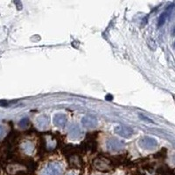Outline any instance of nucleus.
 Here are the masks:
<instances>
[{"instance_id": "1", "label": "nucleus", "mask_w": 175, "mask_h": 175, "mask_svg": "<svg viewBox=\"0 0 175 175\" xmlns=\"http://www.w3.org/2000/svg\"><path fill=\"white\" fill-rule=\"evenodd\" d=\"M61 165L59 162H50L42 171L41 175H61Z\"/></svg>"}, {"instance_id": "2", "label": "nucleus", "mask_w": 175, "mask_h": 175, "mask_svg": "<svg viewBox=\"0 0 175 175\" xmlns=\"http://www.w3.org/2000/svg\"><path fill=\"white\" fill-rule=\"evenodd\" d=\"M139 145L145 150H153L158 146V142L151 137H143L139 140Z\"/></svg>"}, {"instance_id": "3", "label": "nucleus", "mask_w": 175, "mask_h": 175, "mask_svg": "<svg viewBox=\"0 0 175 175\" xmlns=\"http://www.w3.org/2000/svg\"><path fill=\"white\" fill-rule=\"evenodd\" d=\"M106 146L110 151H121L124 146V143L117 138H110L106 143Z\"/></svg>"}, {"instance_id": "4", "label": "nucleus", "mask_w": 175, "mask_h": 175, "mask_svg": "<svg viewBox=\"0 0 175 175\" xmlns=\"http://www.w3.org/2000/svg\"><path fill=\"white\" fill-rule=\"evenodd\" d=\"M94 166L100 171H106L111 169V164H110V161L107 160L105 159H96L94 162Z\"/></svg>"}, {"instance_id": "5", "label": "nucleus", "mask_w": 175, "mask_h": 175, "mask_svg": "<svg viewBox=\"0 0 175 175\" xmlns=\"http://www.w3.org/2000/svg\"><path fill=\"white\" fill-rule=\"evenodd\" d=\"M114 131L123 137H130L133 135V130L131 127L123 126V125L117 126L114 129Z\"/></svg>"}, {"instance_id": "6", "label": "nucleus", "mask_w": 175, "mask_h": 175, "mask_svg": "<svg viewBox=\"0 0 175 175\" xmlns=\"http://www.w3.org/2000/svg\"><path fill=\"white\" fill-rule=\"evenodd\" d=\"M53 122H54V124L55 126L63 128L67 124L68 118H67V116L63 113H57V114L54 115Z\"/></svg>"}, {"instance_id": "7", "label": "nucleus", "mask_w": 175, "mask_h": 175, "mask_svg": "<svg viewBox=\"0 0 175 175\" xmlns=\"http://www.w3.org/2000/svg\"><path fill=\"white\" fill-rule=\"evenodd\" d=\"M82 124L86 128H93L98 124L97 119L91 116H86L82 119Z\"/></svg>"}, {"instance_id": "8", "label": "nucleus", "mask_w": 175, "mask_h": 175, "mask_svg": "<svg viewBox=\"0 0 175 175\" xmlns=\"http://www.w3.org/2000/svg\"><path fill=\"white\" fill-rule=\"evenodd\" d=\"M68 134L71 138H74V139H77V138H80L82 135H83V131L81 130V128L76 125V124H73L71 125L69 130H68Z\"/></svg>"}, {"instance_id": "9", "label": "nucleus", "mask_w": 175, "mask_h": 175, "mask_svg": "<svg viewBox=\"0 0 175 175\" xmlns=\"http://www.w3.org/2000/svg\"><path fill=\"white\" fill-rule=\"evenodd\" d=\"M36 124L39 128H42L45 129L48 126L49 124V118L46 115H41L39 116L37 119H36Z\"/></svg>"}, {"instance_id": "10", "label": "nucleus", "mask_w": 175, "mask_h": 175, "mask_svg": "<svg viewBox=\"0 0 175 175\" xmlns=\"http://www.w3.org/2000/svg\"><path fill=\"white\" fill-rule=\"evenodd\" d=\"M167 16H168V13H167V12H163V13L159 16V20H158V26H159V27H160V26H162L163 25L165 24V20L167 19Z\"/></svg>"}, {"instance_id": "11", "label": "nucleus", "mask_w": 175, "mask_h": 175, "mask_svg": "<svg viewBox=\"0 0 175 175\" xmlns=\"http://www.w3.org/2000/svg\"><path fill=\"white\" fill-rule=\"evenodd\" d=\"M24 150L25 152H32L33 150H34V146H32L30 143H26V144L25 145Z\"/></svg>"}, {"instance_id": "12", "label": "nucleus", "mask_w": 175, "mask_h": 175, "mask_svg": "<svg viewBox=\"0 0 175 175\" xmlns=\"http://www.w3.org/2000/svg\"><path fill=\"white\" fill-rule=\"evenodd\" d=\"M28 123H29V122H28V120L26 119V118H25V119H23L22 121L20 122V126H27L28 125Z\"/></svg>"}, {"instance_id": "13", "label": "nucleus", "mask_w": 175, "mask_h": 175, "mask_svg": "<svg viewBox=\"0 0 175 175\" xmlns=\"http://www.w3.org/2000/svg\"><path fill=\"white\" fill-rule=\"evenodd\" d=\"M172 35H173V36H175V26L173 28V30H172Z\"/></svg>"}, {"instance_id": "14", "label": "nucleus", "mask_w": 175, "mask_h": 175, "mask_svg": "<svg viewBox=\"0 0 175 175\" xmlns=\"http://www.w3.org/2000/svg\"><path fill=\"white\" fill-rule=\"evenodd\" d=\"M67 175H77L76 173H68Z\"/></svg>"}, {"instance_id": "15", "label": "nucleus", "mask_w": 175, "mask_h": 175, "mask_svg": "<svg viewBox=\"0 0 175 175\" xmlns=\"http://www.w3.org/2000/svg\"><path fill=\"white\" fill-rule=\"evenodd\" d=\"M2 134H3V130L2 128H0V136H2Z\"/></svg>"}, {"instance_id": "16", "label": "nucleus", "mask_w": 175, "mask_h": 175, "mask_svg": "<svg viewBox=\"0 0 175 175\" xmlns=\"http://www.w3.org/2000/svg\"><path fill=\"white\" fill-rule=\"evenodd\" d=\"M174 46H175V43H174Z\"/></svg>"}]
</instances>
